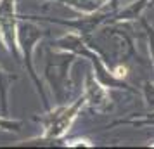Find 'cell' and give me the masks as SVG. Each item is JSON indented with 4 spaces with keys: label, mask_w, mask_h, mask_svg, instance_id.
Returning a JSON list of instances; mask_svg holds the SVG:
<instances>
[{
    "label": "cell",
    "mask_w": 154,
    "mask_h": 149,
    "mask_svg": "<svg viewBox=\"0 0 154 149\" xmlns=\"http://www.w3.org/2000/svg\"><path fill=\"white\" fill-rule=\"evenodd\" d=\"M80 104H82V101L76 102L69 109L66 107V109H59L56 113H52V116L47 121V134H49V137H59L61 134H64L69 128L71 121L75 118V113H76V109L80 107Z\"/></svg>",
    "instance_id": "obj_1"
},
{
    "label": "cell",
    "mask_w": 154,
    "mask_h": 149,
    "mask_svg": "<svg viewBox=\"0 0 154 149\" xmlns=\"http://www.w3.org/2000/svg\"><path fill=\"white\" fill-rule=\"evenodd\" d=\"M14 5L12 0H2L0 4V31L5 38L9 47H16L14 31H16V19H14Z\"/></svg>",
    "instance_id": "obj_2"
},
{
    "label": "cell",
    "mask_w": 154,
    "mask_h": 149,
    "mask_svg": "<svg viewBox=\"0 0 154 149\" xmlns=\"http://www.w3.org/2000/svg\"><path fill=\"white\" fill-rule=\"evenodd\" d=\"M64 2H68V4H71V5L78 7L80 11L90 12V11H94V9H97L104 0H64Z\"/></svg>",
    "instance_id": "obj_3"
},
{
    "label": "cell",
    "mask_w": 154,
    "mask_h": 149,
    "mask_svg": "<svg viewBox=\"0 0 154 149\" xmlns=\"http://www.w3.org/2000/svg\"><path fill=\"white\" fill-rule=\"evenodd\" d=\"M0 87H2V71H0Z\"/></svg>",
    "instance_id": "obj_4"
}]
</instances>
